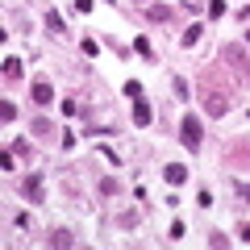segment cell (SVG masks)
I'll list each match as a JSON object with an SVG mask.
<instances>
[{"instance_id":"6da1fadb","label":"cell","mask_w":250,"mask_h":250,"mask_svg":"<svg viewBox=\"0 0 250 250\" xmlns=\"http://www.w3.org/2000/svg\"><path fill=\"white\" fill-rule=\"evenodd\" d=\"M179 138H184L188 150H200V121H196V117H184V125H179Z\"/></svg>"},{"instance_id":"7a4b0ae2","label":"cell","mask_w":250,"mask_h":250,"mask_svg":"<svg viewBox=\"0 0 250 250\" xmlns=\"http://www.w3.org/2000/svg\"><path fill=\"white\" fill-rule=\"evenodd\" d=\"M50 100H54L50 83H46V80H38V83H34V104H42V108H46V104H50Z\"/></svg>"},{"instance_id":"3957f363","label":"cell","mask_w":250,"mask_h":250,"mask_svg":"<svg viewBox=\"0 0 250 250\" xmlns=\"http://www.w3.org/2000/svg\"><path fill=\"white\" fill-rule=\"evenodd\" d=\"M150 121H154L150 104H146V100H138V104H134V125H150Z\"/></svg>"},{"instance_id":"277c9868","label":"cell","mask_w":250,"mask_h":250,"mask_svg":"<svg viewBox=\"0 0 250 250\" xmlns=\"http://www.w3.org/2000/svg\"><path fill=\"white\" fill-rule=\"evenodd\" d=\"M25 196L29 200H42V175H29L25 179Z\"/></svg>"},{"instance_id":"5b68a950","label":"cell","mask_w":250,"mask_h":250,"mask_svg":"<svg viewBox=\"0 0 250 250\" xmlns=\"http://www.w3.org/2000/svg\"><path fill=\"white\" fill-rule=\"evenodd\" d=\"M205 108H208V113H213V117H221V113H225V108H229V104H225V100H221V96H217V92H213V96L205 100Z\"/></svg>"},{"instance_id":"8992f818","label":"cell","mask_w":250,"mask_h":250,"mask_svg":"<svg viewBox=\"0 0 250 250\" xmlns=\"http://www.w3.org/2000/svg\"><path fill=\"white\" fill-rule=\"evenodd\" d=\"M4 80H21V59H4Z\"/></svg>"},{"instance_id":"52a82bcc","label":"cell","mask_w":250,"mask_h":250,"mask_svg":"<svg viewBox=\"0 0 250 250\" xmlns=\"http://www.w3.org/2000/svg\"><path fill=\"white\" fill-rule=\"evenodd\" d=\"M163 175H167V184H184V179H188V167H167Z\"/></svg>"},{"instance_id":"ba28073f","label":"cell","mask_w":250,"mask_h":250,"mask_svg":"<svg viewBox=\"0 0 250 250\" xmlns=\"http://www.w3.org/2000/svg\"><path fill=\"white\" fill-rule=\"evenodd\" d=\"M150 21H171V9H167V4H154V9H150Z\"/></svg>"},{"instance_id":"9c48e42d","label":"cell","mask_w":250,"mask_h":250,"mask_svg":"<svg viewBox=\"0 0 250 250\" xmlns=\"http://www.w3.org/2000/svg\"><path fill=\"white\" fill-rule=\"evenodd\" d=\"M50 242H54V246H71V233L59 229V233H50Z\"/></svg>"},{"instance_id":"30bf717a","label":"cell","mask_w":250,"mask_h":250,"mask_svg":"<svg viewBox=\"0 0 250 250\" xmlns=\"http://www.w3.org/2000/svg\"><path fill=\"white\" fill-rule=\"evenodd\" d=\"M134 50H138V54H146V59H150V42H146V38H134Z\"/></svg>"},{"instance_id":"8fae6325","label":"cell","mask_w":250,"mask_h":250,"mask_svg":"<svg viewBox=\"0 0 250 250\" xmlns=\"http://www.w3.org/2000/svg\"><path fill=\"white\" fill-rule=\"evenodd\" d=\"M242 242H250V225H242Z\"/></svg>"}]
</instances>
